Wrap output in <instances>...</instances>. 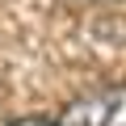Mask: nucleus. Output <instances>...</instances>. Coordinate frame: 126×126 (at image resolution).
Returning a JSON list of instances; mask_svg holds the SVG:
<instances>
[{
    "instance_id": "f257e3e1",
    "label": "nucleus",
    "mask_w": 126,
    "mask_h": 126,
    "mask_svg": "<svg viewBox=\"0 0 126 126\" xmlns=\"http://www.w3.org/2000/svg\"><path fill=\"white\" fill-rule=\"evenodd\" d=\"M55 126H126V84L122 88H97L67 105Z\"/></svg>"
},
{
    "instance_id": "f03ea898",
    "label": "nucleus",
    "mask_w": 126,
    "mask_h": 126,
    "mask_svg": "<svg viewBox=\"0 0 126 126\" xmlns=\"http://www.w3.org/2000/svg\"><path fill=\"white\" fill-rule=\"evenodd\" d=\"M17 126H55V122H42V118H25V122H17Z\"/></svg>"
}]
</instances>
